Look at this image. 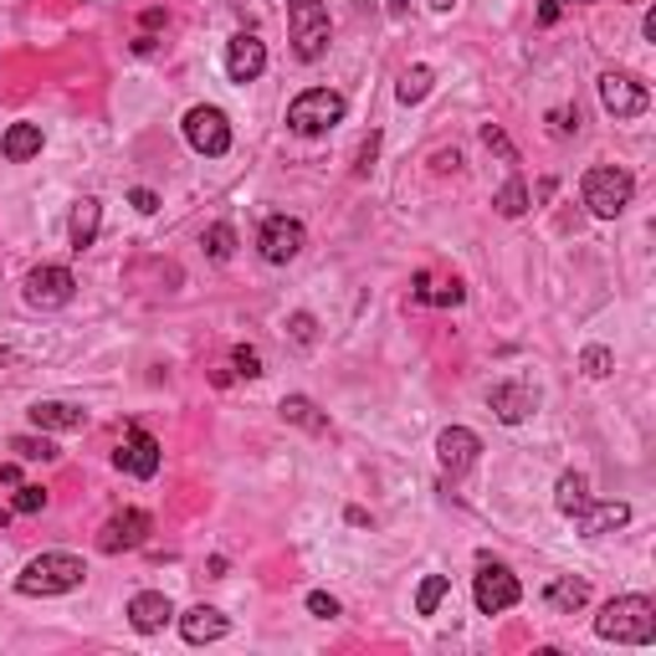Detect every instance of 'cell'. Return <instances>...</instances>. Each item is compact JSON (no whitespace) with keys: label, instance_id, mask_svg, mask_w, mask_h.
Here are the masks:
<instances>
[{"label":"cell","instance_id":"cell-1","mask_svg":"<svg viewBox=\"0 0 656 656\" xmlns=\"http://www.w3.org/2000/svg\"><path fill=\"white\" fill-rule=\"evenodd\" d=\"M595 636L600 642H621V646H652L656 642V605L646 595H621L595 615Z\"/></svg>","mask_w":656,"mask_h":656},{"label":"cell","instance_id":"cell-2","mask_svg":"<svg viewBox=\"0 0 656 656\" xmlns=\"http://www.w3.org/2000/svg\"><path fill=\"white\" fill-rule=\"evenodd\" d=\"M83 580H88V565L67 549H52V554H36V559L15 575V590L46 600V595H67V590H77Z\"/></svg>","mask_w":656,"mask_h":656},{"label":"cell","instance_id":"cell-3","mask_svg":"<svg viewBox=\"0 0 656 656\" xmlns=\"http://www.w3.org/2000/svg\"><path fill=\"white\" fill-rule=\"evenodd\" d=\"M287 36H293V52L298 62H318L328 52V6L324 0H287Z\"/></svg>","mask_w":656,"mask_h":656},{"label":"cell","instance_id":"cell-4","mask_svg":"<svg viewBox=\"0 0 656 656\" xmlns=\"http://www.w3.org/2000/svg\"><path fill=\"white\" fill-rule=\"evenodd\" d=\"M580 190H584V206H590V216H600V221H615V216L631 206L636 179H631L626 170H615V164H595V170L584 175Z\"/></svg>","mask_w":656,"mask_h":656},{"label":"cell","instance_id":"cell-5","mask_svg":"<svg viewBox=\"0 0 656 656\" xmlns=\"http://www.w3.org/2000/svg\"><path fill=\"white\" fill-rule=\"evenodd\" d=\"M343 92H334V88H308V92H298L293 98V108H287V129L293 134H303V139H314V134H328L334 123L343 119Z\"/></svg>","mask_w":656,"mask_h":656},{"label":"cell","instance_id":"cell-6","mask_svg":"<svg viewBox=\"0 0 656 656\" xmlns=\"http://www.w3.org/2000/svg\"><path fill=\"white\" fill-rule=\"evenodd\" d=\"M472 600H478L482 615H503L523 600V584L507 565H482L478 569V584H472Z\"/></svg>","mask_w":656,"mask_h":656},{"label":"cell","instance_id":"cell-7","mask_svg":"<svg viewBox=\"0 0 656 656\" xmlns=\"http://www.w3.org/2000/svg\"><path fill=\"white\" fill-rule=\"evenodd\" d=\"M185 139H190L195 154H206V160H221L226 150H231V123H226L221 108H190L185 113Z\"/></svg>","mask_w":656,"mask_h":656},{"label":"cell","instance_id":"cell-8","mask_svg":"<svg viewBox=\"0 0 656 656\" xmlns=\"http://www.w3.org/2000/svg\"><path fill=\"white\" fill-rule=\"evenodd\" d=\"M73 293H77V277L67 267H36V272H26V283H21V298H26L31 308H42V314L67 308Z\"/></svg>","mask_w":656,"mask_h":656},{"label":"cell","instance_id":"cell-9","mask_svg":"<svg viewBox=\"0 0 656 656\" xmlns=\"http://www.w3.org/2000/svg\"><path fill=\"white\" fill-rule=\"evenodd\" d=\"M600 103H605V113H615V119H642L646 108H652V92H646L642 77L605 73L600 77Z\"/></svg>","mask_w":656,"mask_h":656},{"label":"cell","instance_id":"cell-10","mask_svg":"<svg viewBox=\"0 0 656 656\" xmlns=\"http://www.w3.org/2000/svg\"><path fill=\"white\" fill-rule=\"evenodd\" d=\"M256 247H262V256H267L272 267H283V262H293V256L308 247V231H303L298 216H267V221H262V237H256Z\"/></svg>","mask_w":656,"mask_h":656},{"label":"cell","instance_id":"cell-11","mask_svg":"<svg viewBox=\"0 0 656 656\" xmlns=\"http://www.w3.org/2000/svg\"><path fill=\"white\" fill-rule=\"evenodd\" d=\"M150 513L144 507H123V513H113V518L98 528V549L103 554H123V549H139L144 538H150Z\"/></svg>","mask_w":656,"mask_h":656},{"label":"cell","instance_id":"cell-12","mask_svg":"<svg viewBox=\"0 0 656 656\" xmlns=\"http://www.w3.org/2000/svg\"><path fill=\"white\" fill-rule=\"evenodd\" d=\"M113 467L119 472H129V478H154L160 472V441H154L150 431H129V441H123L119 451H113Z\"/></svg>","mask_w":656,"mask_h":656},{"label":"cell","instance_id":"cell-13","mask_svg":"<svg viewBox=\"0 0 656 656\" xmlns=\"http://www.w3.org/2000/svg\"><path fill=\"white\" fill-rule=\"evenodd\" d=\"M478 451H482V441L467 426H447V431L436 436V457H441V467H447L451 478H462L467 467L478 462Z\"/></svg>","mask_w":656,"mask_h":656},{"label":"cell","instance_id":"cell-14","mask_svg":"<svg viewBox=\"0 0 656 656\" xmlns=\"http://www.w3.org/2000/svg\"><path fill=\"white\" fill-rule=\"evenodd\" d=\"M226 73H231V83H256V77L267 73V46L256 42V36H231V46H226Z\"/></svg>","mask_w":656,"mask_h":656},{"label":"cell","instance_id":"cell-15","mask_svg":"<svg viewBox=\"0 0 656 656\" xmlns=\"http://www.w3.org/2000/svg\"><path fill=\"white\" fill-rule=\"evenodd\" d=\"M488 405H492V416L503 420V426H518V420L534 416L538 395H534L528 385H518V380H503V385H492V390H488Z\"/></svg>","mask_w":656,"mask_h":656},{"label":"cell","instance_id":"cell-16","mask_svg":"<svg viewBox=\"0 0 656 656\" xmlns=\"http://www.w3.org/2000/svg\"><path fill=\"white\" fill-rule=\"evenodd\" d=\"M170 621H175V605H170V595H160V590H144V595L129 600V626H134L139 636H160Z\"/></svg>","mask_w":656,"mask_h":656},{"label":"cell","instance_id":"cell-17","mask_svg":"<svg viewBox=\"0 0 656 656\" xmlns=\"http://www.w3.org/2000/svg\"><path fill=\"white\" fill-rule=\"evenodd\" d=\"M226 631H231V621H226L216 605H190V611L179 615V636L190 646H206V642H221Z\"/></svg>","mask_w":656,"mask_h":656},{"label":"cell","instance_id":"cell-18","mask_svg":"<svg viewBox=\"0 0 656 656\" xmlns=\"http://www.w3.org/2000/svg\"><path fill=\"white\" fill-rule=\"evenodd\" d=\"M31 426L36 431H83L88 426V411L67 401H36L31 405Z\"/></svg>","mask_w":656,"mask_h":656},{"label":"cell","instance_id":"cell-19","mask_svg":"<svg viewBox=\"0 0 656 656\" xmlns=\"http://www.w3.org/2000/svg\"><path fill=\"white\" fill-rule=\"evenodd\" d=\"M575 518H580V528L590 538H600V534H611V528H626V523H631V503H595V498H590Z\"/></svg>","mask_w":656,"mask_h":656},{"label":"cell","instance_id":"cell-20","mask_svg":"<svg viewBox=\"0 0 656 656\" xmlns=\"http://www.w3.org/2000/svg\"><path fill=\"white\" fill-rule=\"evenodd\" d=\"M42 123H11L6 129V139H0V150H6V160L11 164H26V160H36L42 154Z\"/></svg>","mask_w":656,"mask_h":656},{"label":"cell","instance_id":"cell-21","mask_svg":"<svg viewBox=\"0 0 656 656\" xmlns=\"http://www.w3.org/2000/svg\"><path fill=\"white\" fill-rule=\"evenodd\" d=\"M544 600H549V611L559 615H575L590 600V584L575 580V575H559V580H549V590H544Z\"/></svg>","mask_w":656,"mask_h":656},{"label":"cell","instance_id":"cell-22","mask_svg":"<svg viewBox=\"0 0 656 656\" xmlns=\"http://www.w3.org/2000/svg\"><path fill=\"white\" fill-rule=\"evenodd\" d=\"M98 226H103V206H98L92 195H83L73 206V247L77 252H88L92 241H98Z\"/></svg>","mask_w":656,"mask_h":656},{"label":"cell","instance_id":"cell-23","mask_svg":"<svg viewBox=\"0 0 656 656\" xmlns=\"http://www.w3.org/2000/svg\"><path fill=\"white\" fill-rule=\"evenodd\" d=\"M283 420H293V426H303V431H314V436L328 431V420L318 416V405L308 395H283Z\"/></svg>","mask_w":656,"mask_h":656},{"label":"cell","instance_id":"cell-24","mask_svg":"<svg viewBox=\"0 0 656 656\" xmlns=\"http://www.w3.org/2000/svg\"><path fill=\"white\" fill-rule=\"evenodd\" d=\"M584 503H590V482H584L580 472H565V478H559V488H554V507L575 518Z\"/></svg>","mask_w":656,"mask_h":656},{"label":"cell","instance_id":"cell-25","mask_svg":"<svg viewBox=\"0 0 656 656\" xmlns=\"http://www.w3.org/2000/svg\"><path fill=\"white\" fill-rule=\"evenodd\" d=\"M462 298H467V293H462V283H457V277H451V283H441V287H431V277H426V272L416 277V303H441V308H457Z\"/></svg>","mask_w":656,"mask_h":656},{"label":"cell","instance_id":"cell-26","mask_svg":"<svg viewBox=\"0 0 656 656\" xmlns=\"http://www.w3.org/2000/svg\"><path fill=\"white\" fill-rule=\"evenodd\" d=\"M11 451L21 457V462H57L62 451L46 441V431L42 436H11Z\"/></svg>","mask_w":656,"mask_h":656},{"label":"cell","instance_id":"cell-27","mask_svg":"<svg viewBox=\"0 0 656 656\" xmlns=\"http://www.w3.org/2000/svg\"><path fill=\"white\" fill-rule=\"evenodd\" d=\"M431 83H436V73H431V67H411V73L401 77V88H395V98H401V103L411 108V103H420V98L431 92Z\"/></svg>","mask_w":656,"mask_h":656},{"label":"cell","instance_id":"cell-28","mask_svg":"<svg viewBox=\"0 0 656 656\" xmlns=\"http://www.w3.org/2000/svg\"><path fill=\"white\" fill-rule=\"evenodd\" d=\"M492 206H498V216H507V221H513V216H523V210H528V185L513 175L503 190H498V200H492Z\"/></svg>","mask_w":656,"mask_h":656},{"label":"cell","instance_id":"cell-29","mask_svg":"<svg viewBox=\"0 0 656 656\" xmlns=\"http://www.w3.org/2000/svg\"><path fill=\"white\" fill-rule=\"evenodd\" d=\"M200 247H206V256L226 262V256L237 252V231H231L226 221H216V226H206V237H200Z\"/></svg>","mask_w":656,"mask_h":656},{"label":"cell","instance_id":"cell-30","mask_svg":"<svg viewBox=\"0 0 656 656\" xmlns=\"http://www.w3.org/2000/svg\"><path fill=\"white\" fill-rule=\"evenodd\" d=\"M447 575H431V580H420V590H416V611L420 615H436V605H441V600H447Z\"/></svg>","mask_w":656,"mask_h":656},{"label":"cell","instance_id":"cell-31","mask_svg":"<svg viewBox=\"0 0 656 656\" xmlns=\"http://www.w3.org/2000/svg\"><path fill=\"white\" fill-rule=\"evenodd\" d=\"M42 507H46V488H36V482H21V488L11 492V513H21V518L42 513Z\"/></svg>","mask_w":656,"mask_h":656},{"label":"cell","instance_id":"cell-32","mask_svg":"<svg viewBox=\"0 0 656 656\" xmlns=\"http://www.w3.org/2000/svg\"><path fill=\"white\" fill-rule=\"evenodd\" d=\"M580 364H584V374H590V380H605V374H611V364H615V354L605 349V343H590V349L580 354Z\"/></svg>","mask_w":656,"mask_h":656},{"label":"cell","instance_id":"cell-33","mask_svg":"<svg viewBox=\"0 0 656 656\" xmlns=\"http://www.w3.org/2000/svg\"><path fill=\"white\" fill-rule=\"evenodd\" d=\"M231 364H237V374H247V380H256V374H262V354H256L252 343H237Z\"/></svg>","mask_w":656,"mask_h":656},{"label":"cell","instance_id":"cell-34","mask_svg":"<svg viewBox=\"0 0 656 656\" xmlns=\"http://www.w3.org/2000/svg\"><path fill=\"white\" fill-rule=\"evenodd\" d=\"M482 144H488L492 154H503L507 164H518V150H513V144L503 139V129H492V123H488V129H482Z\"/></svg>","mask_w":656,"mask_h":656},{"label":"cell","instance_id":"cell-35","mask_svg":"<svg viewBox=\"0 0 656 656\" xmlns=\"http://www.w3.org/2000/svg\"><path fill=\"white\" fill-rule=\"evenodd\" d=\"M308 611H314L318 621H334V615H339V600L324 595V590H314V595H308Z\"/></svg>","mask_w":656,"mask_h":656},{"label":"cell","instance_id":"cell-36","mask_svg":"<svg viewBox=\"0 0 656 656\" xmlns=\"http://www.w3.org/2000/svg\"><path fill=\"white\" fill-rule=\"evenodd\" d=\"M129 200H134V210H139V216H154V210H160V195H154V190H144V185H139V190L129 195Z\"/></svg>","mask_w":656,"mask_h":656},{"label":"cell","instance_id":"cell-37","mask_svg":"<svg viewBox=\"0 0 656 656\" xmlns=\"http://www.w3.org/2000/svg\"><path fill=\"white\" fill-rule=\"evenodd\" d=\"M293 339H298V343H314V318H308V314L293 318Z\"/></svg>","mask_w":656,"mask_h":656},{"label":"cell","instance_id":"cell-38","mask_svg":"<svg viewBox=\"0 0 656 656\" xmlns=\"http://www.w3.org/2000/svg\"><path fill=\"white\" fill-rule=\"evenodd\" d=\"M15 488H21V472H15V467H0V492H6V498H11Z\"/></svg>","mask_w":656,"mask_h":656},{"label":"cell","instance_id":"cell-39","mask_svg":"<svg viewBox=\"0 0 656 656\" xmlns=\"http://www.w3.org/2000/svg\"><path fill=\"white\" fill-rule=\"evenodd\" d=\"M374 150H380V139L370 134V144H364V150H359V164H354L359 175H364V170H370V164H374Z\"/></svg>","mask_w":656,"mask_h":656},{"label":"cell","instance_id":"cell-40","mask_svg":"<svg viewBox=\"0 0 656 656\" xmlns=\"http://www.w3.org/2000/svg\"><path fill=\"white\" fill-rule=\"evenodd\" d=\"M426 6H431V11H451V6H457V0H426Z\"/></svg>","mask_w":656,"mask_h":656},{"label":"cell","instance_id":"cell-41","mask_svg":"<svg viewBox=\"0 0 656 656\" xmlns=\"http://www.w3.org/2000/svg\"><path fill=\"white\" fill-rule=\"evenodd\" d=\"M6 359H11V354H6V349H0V364H6Z\"/></svg>","mask_w":656,"mask_h":656}]
</instances>
